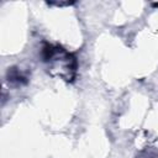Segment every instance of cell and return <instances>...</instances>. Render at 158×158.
I'll return each mask as SVG.
<instances>
[{"instance_id":"1","label":"cell","mask_w":158,"mask_h":158,"mask_svg":"<svg viewBox=\"0 0 158 158\" xmlns=\"http://www.w3.org/2000/svg\"><path fill=\"white\" fill-rule=\"evenodd\" d=\"M42 59L49 65L56 64V70L60 69V77H63L67 81H73L77 74L78 62L74 54L69 53L60 46H54L51 43H44L42 47Z\"/></svg>"},{"instance_id":"2","label":"cell","mask_w":158,"mask_h":158,"mask_svg":"<svg viewBox=\"0 0 158 158\" xmlns=\"http://www.w3.org/2000/svg\"><path fill=\"white\" fill-rule=\"evenodd\" d=\"M7 78H9L10 81H14V83H19V84H22V83L25 84V83H27V77L23 75L19 69H15V68L9 69V72H7Z\"/></svg>"}]
</instances>
